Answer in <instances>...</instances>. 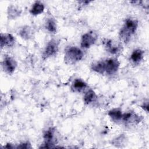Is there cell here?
Instances as JSON below:
<instances>
[{
  "mask_svg": "<svg viewBox=\"0 0 149 149\" xmlns=\"http://www.w3.org/2000/svg\"><path fill=\"white\" fill-rule=\"evenodd\" d=\"M143 118L135 112L129 111L123 113L122 122L126 125H136L142 121Z\"/></svg>",
  "mask_w": 149,
  "mask_h": 149,
  "instance_id": "ba28073f",
  "label": "cell"
},
{
  "mask_svg": "<svg viewBox=\"0 0 149 149\" xmlns=\"http://www.w3.org/2000/svg\"><path fill=\"white\" fill-rule=\"evenodd\" d=\"M59 41L55 39H51L49 40L47 42L42 52V59L45 60L55 56L59 51Z\"/></svg>",
  "mask_w": 149,
  "mask_h": 149,
  "instance_id": "277c9868",
  "label": "cell"
},
{
  "mask_svg": "<svg viewBox=\"0 0 149 149\" xmlns=\"http://www.w3.org/2000/svg\"><path fill=\"white\" fill-rule=\"evenodd\" d=\"M2 68L4 72L9 75L12 74L17 65L16 61L11 56L5 55L2 61Z\"/></svg>",
  "mask_w": 149,
  "mask_h": 149,
  "instance_id": "9c48e42d",
  "label": "cell"
},
{
  "mask_svg": "<svg viewBox=\"0 0 149 149\" xmlns=\"http://www.w3.org/2000/svg\"><path fill=\"white\" fill-rule=\"evenodd\" d=\"M108 115L112 120L115 123L121 122L123 112L120 108H113L108 111Z\"/></svg>",
  "mask_w": 149,
  "mask_h": 149,
  "instance_id": "5bb4252c",
  "label": "cell"
},
{
  "mask_svg": "<svg viewBox=\"0 0 149 149\" xmlns=\"http://www.w3.org/2000/svg\"><path fill=\"white\" fill-rule=\"evenodd\" d=\"M91 69L93 72L100 74H104V59L93 62L91 65Z\"/></svg>",
  "mask_w": 149,
  "mask_h": 149,
  "instance_id": "e0dca14e",
  "label": "cell"
},
{
  "mask_svg": "<svg viewBox=\"0 0 149 149\" xmlns=\"http://www.w3.org/2000/svg\"><path fill=\"white\" fill-rule=\"evenodd\" d=\"M30 28L27 26L26 27H23L22 30L19 32V34L20 37L24 39H29L30 37Z\"/></svg>",
  "mask_w": 149,
  "mask_h": 149,
  "instance_id": "d6986e66",
  "label": "cell"
},
{
  "mask_svg": "<svg viewBox=\"0 0 149 149\" xmlns=\"http://www.w3.org/2000/svg\"><path fill=\"white\" fill-rule=\"evenodd\" d=\"M98 36L94 31H90L82 35L80 40V46L82 48L88 49L97 41Z\"/></svg>",
  "mask_w": 149,
  "mask_h": 149,
  "instance_id": "52a82bcc",
  "label": "cell"
},
{
  "mask_svg": "<svg viewBox=\"0 0 149 149\" xmlns=\"http://www.w3.org/2000/svg\"><path fill=\"white\" fill-rule=\"evenodd\" d=\"M97 99V95L95 91L90 88L87 90L83 96V102L86 105H90L95 102Z\"/></svg>",
  "mask_w": 149,
  "mask_h": 149,
  "instance_id": "4fadbf2b",
  "label": "cell"
},
{
  "mask_svg": "<svg viewBox=\"0 0 149 149\" xmlns=\"http://www.w3.org/2000/svg\"><path fill=\"white\" fill-rule=\"evenodd\" d=\"M84 56L83 51L79 47L71 46L65 49L64 61L66 64L73 65L80 61Z\"/></svg>",
  "mask_w": 149,
  "mask_h": 149,
  "instance_id": "7a4b0ae2",
  "label": "cell"
},
{
  "mask_svg": "<svg viewBox=\"0 0 149 149\" xmlns=\"http://www.w3.org/2000/svg\"><path fill=\"white\" fill-rule=\"evenodd\" d=\"M45 29L51 34H55L57 31V24L55 20L52 17L48 18L45 23Z\"/></svg>",
  "mask_w": 149,
  "mask_h": 149,
  "instance_id": "2e32d148",
  "label": "cell"
},
{
  "mask_svg": "<svg viewBox=\"0 0 149 149\" xmlns=\"http://www.w3.org/2000/svg\"><path fill=\"white\" fill-rule=\"evenodd\" d=\"M45 9V6L41 1H36L31 7L29 12L33 16H38L41 14Z\"/></svg>",
  "mask_w": 149,
  "mask_h": 149,
  "instance_id": "9a60e30c",
  "label": "cell"
},
{
  "mask_svg": "<svg viewBox=\"0 0 149 149\" xmlns=\"http://www.w3.org/2000/svg\"><path fill=\"white\" fill-rule=\"evenodd\" d=\"M138 26L139 21L137 19L132 17L126 19L119 33L120 41L125 44L128 43L136 32Z\"/></svg>",
  "mask_w": 149,
  "mask_h": 149,
  "instance_id": "6da1fadb",
  "label": "cell"
},
{
  "mask_svg": "<svg viewBox=\"0 0 149 149\" xmlns=\"http://www.w3.org/2000/svg\"><path fill=\"white\" fill-rule=\"evenodd\" d=\"M104 74L107 76H113L118 72L120 63L115 58H109L104 59Z\"/></svg>",
  "mask_w": 149,
  "mask_h": 149,
  "instance_id": "3957f363",
  "label": "cell"
},
{
  "mask_svg": "<svg viewBox=\"0 0 149 149\" xmlns=\"http://www.w3.org/2000/svg\"><path fill=\"white\" fill-rule=\"evenodd\" d=\"M15 43V37L10 33L1 34V48L12 47Z\"/></svg>",
  "mask_w": 149,
  "mask_h": 149,
  "instance_id": "8fae6325",
  "label": "cell"
},
{
  "mask_svg": "<svg viewBox=\"0 0 149 149\" xmlns=\"http://www.w3.org/2000/svg\"><path fill=\"white\" fill-rule=\"evenodd\" d=\"M105 49L112 55H118L122 51V44L112 39L105 38L102 41Z\"/></svg>",
  "mask_w": 149,
  "mask_h": 149,
  "instance_id": "8992f818",
  "label": "cell"
},
{
  "mask_svg": "<svg viewBox=\"0 0 149 149\" xmlns=\"http://www.w3.org/2000/svg\"><path fill=\"white\" fill-rule=\"evenodd\" d=\"M141 108L144 110L146 112H148V102L147 101L144 103H143L141 105Z\"/></svg>",
  "mask_w": 149,
  "mask_h": 149,
  "instance_id": "44dd1931",
  "label": "cell"
},
{
  "mask_svg": "<svg viewBox=\"0 0 149 149\" xmlns=\"http://www.w3.org/2000/svg\"><path fill=\"white\" fill-rule=\"evenodd\" d=\"M88 87L87 83H86L83 79L77 78L74 80L73 81L71 89L73 92L75 93H81L86 90Z\"/></svg>",
  "mask_w": 149,
  "mask_h": 149,
  "instance_id": "7c38bea8",
  "label": "cell"
},
{
  "mask_svg": "<svg viewBox=\"0 0 149 149\" xmlns=\"http://www.w3.org/2000/svg\"><path fill=\"white\" fill-rule=\"evenodd\" d=\"M144 57V51L140 48L134 49L130 55L129 60L134 65H139Z\"/></svg>",
  "mask_w": 149,
  "mask_h": 149,
  "instance_id": "30bf717a",
  "label": "cell"
},
{
  "mask_svg": "<svg viewBox=\"0 0 149 149\" xmlns=\"http://www.w3.org/2000/svg\"><path fill=\"white\" fill-rule=\"evenodd\" d=\"M16 148H31V144L29 142L27 141V142H24V143H22L20 144H19L16 147Z\"/></svg>",
  "mask_w": 149,
  "mask_h": 149,
  "instance_id": "ffe728a7",
  "label": "cell"
},
{
  "mask_svg": "<svg viewBox=\"0 0 149 149\" xmlns=\"http://www.w3.org/2000/svg\"><path fill=\"white\" fill-rule=\"evenodd\" d=\"M43 139L44 140V146H41L40 148H54L56 144V130L54 127H49L44 131L43 133Z\"/></svg>",
  "mask_w": 149,
  "mask_h": 149,
  "instance_id": "5b68a950",
  "label": "cell"
},
{
  "mask_svg": "<svg viewBox=\"0 0 149 149\" xmlns=\"http://www.w3.org/2000/svg\"><path fill=\"white\" fill-rule=\"evenodd\" d=\"M20 13L21 11H20V10L15 6L11 5L8 8V15L9 16V18L15 19L20 15Z\"/></svg>",
  "mask_w": 149,
  "mask_h": 149,
  "instance_id": "ac0fdd59",
  "label": "cell"
}]
</instances>
